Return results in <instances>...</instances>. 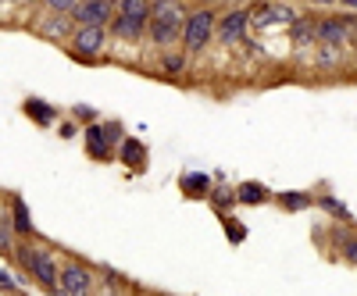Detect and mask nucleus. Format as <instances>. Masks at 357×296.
<instances>
[{
    "label": "nucleus",
    "mask_w": 357,
    "mask_h": 296,
    "mask_svg": "<svg viewBox=\"0 0 357 296\" xmlns=\"http://www.w3.org/2000/svg\"><path fill=\"white\" fill-rule=\"evenodd\" d=\"M304 4H307V8H314V11H321V8H336L340 0H304Z\"/></svg>",
    "instance_id": "obj_31"
},
{
    "label": "nucleus",
    "mask_w": 357,
    "mask_h": 296,
    "mask_svg": "<svg viewBox=\"0 0 357 296\" xmlns=\"http://www.w3.org/2000/svg\"><path fill=\"white\" fill-rule=\"evenodd\" d=\"M186 0H154L151 8V33H146V43L151 50H172L183 43V25H186Z\"/></svg>",
    "instance_id": "obj_2"
},
{
    "label": "nucleus",
    "mask_w": 357,
    "mask_h": 296,
    "mask_svg": "<svg viewBox=\"0 0 357 296\" xmlns=\"http://www.w3.org/2000/svg\"><path fill=\"white\" fill-rule=\"evenodd\" d=\"M104 132H107V139L114 143V150H118V143H122L129 132H126V125L122 122H118V118H107V122H104Z\"/></svg>",
    "instance_id": "obj_26"
},
{
    "label": "nucleus",
    "mask_w": 357,
    "mask_h": 296,
    "mask_svg": "<svg viewBox=\"0 0 357 296\" xmlns=\"http://www.w3.org/2000/svg\"><path fill=\"white\" fill-rule=\"evenodd\" d=\"M114 11H118V0H79L72 18L75 25H111Z\"/></svg>",
    "instance_id": "obj_13"
},
{
    "label": "nucleus",
    "mask_w": 357,
    "mask_h": 296,
    "mask_svg": "<svg viewBox=\"0 0 357 296\" xmlns=\"http://www.w3.org/2000/svg\"><path fill=\"white\" fill-rule=\"evenodd\" d=\"M178 189H183L186 200H207L215 189V179L204 171H183V179H178Z\"/></svg>",
    "instance_id": "obj_18"
},
{
    "label": "nucleus",
    "mask_w": 357,
    "mask_h": 296,
    "mask_svg": "<svg viewBox=\"0 0 357 296\" xmlns=\"http://www.w3.org/2000/svg\"><path fill=\"white\" fill-rule=\"evenodd\" d=\"M72 118H75L79 125H89V122H97L100 114H97L93 107H86V104H75V107H72Z\"/></svg>",
    "instance_id": "obj_28"
},
{
    "label": "nucleus",
    "mask_w": 357,
    "mask_h": 296,
    "mask_svg": "<svg viewBox=\"0 0 357 296\" xmlns=\"http://www.w3.org/2000/svg\"><path fill=\"white\" fill-rule=\"evenodd\" d=\"M154 57H158V72H161L165 79H178V75H186V68H190V57H186V50H183V47L158 50Z\"/></svg>",
    "instance_id": "obj_17"
},
{
    "label": "nucleus",
    "mask_w": 357,
    "mask_h": 296,
    "mask_svg": "<svg viewBox=\"0 0 357 296\" xmlns=\"http://www.w3.org/2000/svg\"><path fill=\"white\" fill-rule=\"evenodd\" d=\"M36 11H40V0H0V25L29 29V22H33Z\"/></svg>",
    "instance_id": "obj_15"
},
{
    "label": "nucleus",
    "mask_w": 357,
    "mask_h": 296,
    "mask_svg": "<svg viewBox=\"0 0 357 296\" xmlns=\"http://www.w3.org/2000/svg\"><path fill=\"white\" fill-rule=\"evenodd\" d=\"M250 36V8H225L218 15V29H215V43L222 50H236L243 47Z\"/></svg>",
    "instance_id": "obj_9"
},
{
    "label": "nucleus",
    "mask_w": 357,
    "mask_h": 296,
    "mask_svg": "<svg viewBox=\"0 0 357 296\" xmlns=\"http://www.w3.org/2000/svg\"><path fill=\"white\" fill-rule=\"evenodd\" d=\"M222 218V228H225V235H229V243L232 247H240V243H247V225H240L232 218V211L229 215H218Z\"/></svg>",
    "instance_id": "obj_25"
},
{
    "label": "nucleus",
    "mask_w": 357,
    "mask_h": 296,
    "mask_svg": "<svg viewBox=\"0 0 357 296\" xmlns=\"http://www.w3.org/2000/svg\"><path fill=\"white\" fill-rule=\"evenodd\" d=\"M329 247H336L333 250L336 260L357 268V221H336L329 228Z\"/></svg>",
    "instance_id": "obj_11"
},
{
    "label": "nucleus",
    "mask_w": 357,
    "mask_h": 296,
    "mask_svg": "<svg viewBox=\"0 0 357 296\" xmlns=\"http://www.w3.org/2000/svg\"><path fill=\"white\" fill-rule=\"evenodd\" d=\"M79 132H82V125H75V122H65V118L57 122V136H61V139H75Z\"/></svg>",
    "instance_id": "obj_30"
},
{
    "label": "nucleus",
    "mask_w": 357,
    "mask_h": 296,
    "mask_svg": "<svg viewBox=\"0 0 357 296\" xmlns=\"http://www.w3.org/2000/svg\"><path fill=\"white\" fill-rule=\"evenodd\" d=\"M236 196H240V203L243 207H261V203H272L275 200V193L272 189H268L264 182H240V186H236Z\"/></svg>",
    "instance_id": "obj_21"
},
{
    "label": "nucleus",
    "mask_w": 357,
    "mask_h": 296,
    "mask_svg": "<svg viewBox=\"0 0 357 296\" xmlns=\"http://www.w3.org/2000/svg\"><path fill=\"white\" fill-rule=\"evenodd\" d=\"M289 43H293V50H314L318 47V15H314V8L296 11V18L289 25Z\"/></svg>",
    "instance_id": "obj_12"
},
{
    "label": "nucleus",
    "mask_w": 357,
    "mask_h": 296,
    "mask_svg": "<svg viewBox=\"0 0 357 296\" xmlns=\"http://www.w3.org/2000/svg\"><path fill=\"white\" fill-rule=\"evenodd\" d=\"M151 8L154 0H118V11L111 18V47H143L151 33Z\"/></svg>",
    "instance_id": "obj_3"
},
{
    "label": "nucleus",
    "mask_w": 357,
    "mask_h": 296,
    "mask_svg": "<svg viewBox=\"0 0 357 296\" xmlns=\"http://www.w3.org/2000/svg\"><path fill=\"white\" fill-rule=\"evenodd\" d=\"M0 289H4V293H22V289H25V282H22V279H15L8 268H0Z\"/></svg>",
    "instance_id": "obj_27"
},
{
    "label": "nucleus",
    "mask_w": 357,
    "mask_h": 296,
    "mask_svg": "<svg viewBox=\"0 0 357 296\" xmlns=\"http://www.w3.org/2000/svg\"><path fill=\"white\" fill-rule=\"evenodd\" d=\"M75 4L79 0H40V8H47V11H75Z\"/></svg>",
    "instance_id": "obj_29"
},
{
    "label": "nucleus",
    "mask_w": 357,
    "mask_h": 296,
    "mask_svg": "<svg viewBox=\"0 0 357 296\" xmlns=\"http://www.w3.org/2000/svg\"><path fill=\"white\" fill-rule=\"evenodd\" d=\"M354 57H357V43H354Z\"/></svg>",
    "instance_id": "obj_33"
},
{
    "label": "nucleus",
    "mask_w": 357,
    "mask_h": 296,
    "mask_svg": "<svg viewBox=\"0 0 357 296\" xmlns=\"http://www.w3.org/2000/svg\"><path fill=\"white\" fill-rule=\"evenodd\" d=\"M22 114L33 125H40V129H50V125L61 122V111H57L54 104H47V100H40V97H25L22 100Z\"/></svg>",
    "instance_id": "obj_16"
},
{
    "label": "nucleus",
    "mask_w": 357,
    "mask_h": 296,
    "mask_svg": "<svg viewBox=\"0 0 357 296\" xmlns=\"http://www.w3.org/2000/svg\"><path fill=\"white\" fill-rule=\"evenodd\" d=\"M61 260H65V250L54 247L50 240H43V235H18L15 243V257L11 264L33 282L36 289L43 293H57V275H61Z\"/></svg>",
    "instance_id": "obj_1"
},
{
    "label": "nucleus",
    "mask_w": 357,
    "mask_h": 296,
    "mask_svg": "<svg viewBox=\"0 0 357 296\" xmlns=\"http://www.w3.org/2000/svg\"><path fill=\"white\" fill-rule=\"evenodd\" d=\"M65 54L79 65H100L111 54V29L107 25H75L72 40L65 43Z\"/></svg>",
    "instance_id": "obj_5"
},
{
    "label": "nucleus",
    "mask_w": 357,
    "mask_h": 296,
    "mask_svg": "<svg viewBox=\"0 0 357 296\" xmlns=\"http://www.w3.org/2000/svg\"><path fill=\"white\" fill-rule=\"evenodd\" d=\"M114 161H122L129 171H146V164H151V150H146L143 139L126 136L122 143H118V150H114Z\"/></svg>",
    "instance_id": "obj_14"
},
{
    "label": "nucleus",
    "mask_w": 357,
    "mask_h": 296,
    "mask_svg": "<svg viewBox=\"0 0 357 296\" xmlns=\"http://www.w3.org/2000/svg\"><path fill=\"white\" fill-rule=\"evenodd\" d=\"M129 289H132V282H126L122 272L100 268V286H97V293H129Z\"/></svg>",
    "instance_id": "obj_24"
},
{
    "label": "nucleus",
    "mask_w": 357,
    "mask_h": 296,
    "mask_svg": "<svg viewBox=\"0 0 357 296\" xmlns=\"http://www.w3.org/2000/svg\"><path fill=\"white\" fill-rule=\"evenodd\" d=\"M314 207H318V211H325L333 221H354V211L340 196H333V193H314Z\"/></svg>",
    "instance_id": "obj_22"
},
{
    "label": "nucleus",
    "mask_w": 357,
    "mask_h": 296,
    "mask_svg": "<svg viewBox=\"0 0 357 296\" xmlns=\"http://www.w3.org/2000/svg\"><path fill=\"white\" fill-rule=\"evenodd\" d=\"M275 207H282L286 215H304L314 207V193H304V189H286V193H275L272 200Z\"/></svg>",
    "instance_id": "obj_19"
},
{
    "label": "nucleus",
    "mask_w": 357,
    "mask_h": 296,
    "mask_svg": "<svg viewBox=\"0 0 357 296\" xmlns=\"http://www.w3.org/2000/svg\"><path fill=\"white\" fill-rule=\"evenodd\" d=\"M218 8L215 4H193L186 11V25H183V47L190 61H200V57L215 47V29H218Z\"/></svg>",
    "instance_id": "obj_4"
},
{
    "label": "nucleus",
    "mask_w": 357,
    "mask_h": 296,
    "mask_svg": "<svg viewBox=\"0 0 357 296\" xmlns=\"http://www.w3.org/2000/svg\"><path fill=\"white\" fill-rule=\"evenodd\" d=\"M207 203L215 207V215H229L236 203H240V196H236V189H225V186H215L211 196H207Z\"/></svg>",
    "instance_id": "obj_23"
},
{
    "label": "nucleus",
    "mask_w": 357,
    "mask_h": 296,
    "mask_svg": "<svg viewBox=\"0 0 357 296\" xmlns=\"http://www.w3.org/2000/svg\"><path fill=\"white\" fill-rule=\"evenodd\" d=\"M11 221H15V232L18 235H36V221H33V211L22 193H11Z\"/></svg>",
    "instance_id": "obj_20"
},
{
    "label": "nucleus",
    "mask_w": 357,
    "mask_h": 296,
    "mask_svg": "<svg viewBox=\"0 0 357 296\" xmlns=\"http://www.w3.org/2000/svg\"><path fill=\"white\" fill-rule=\"evenodd\" d=\"M29 33L47 40V43H54V47H65L72 40V33H75V18L68 11H47V8H40L33 15V22H29Z\"/></svg>",
    "instance_id": "obj_8"
},
{
    "label": "nucleus",
    "mask_w": 357,
    "mask_h": 296,
    "mask_svg": "<svg viewBox=\"0 0 357 296\" xmlns=\"http://www.w3.org/2000/svg\"><path fill=\"white\" fill-rule=\"evenodd\" d=\"M318 43L336 47V50H354V43H357V11L318 15Z\"/></svg>",
    "instance_id": "obj_7"
},
{
    "label": "nucleus",
    "mask_w": 357,
    "mask_h": 296,
    "mask_svg": "<svg viewBox=\"0 0 357 296\" xmlns=\"http://www.w3.org/2000/svg\"><path fill=\"white\" fill-rule=\"evenodd\" d=\"M340 4H343L347 11H354V8H357V0H340Z\"/></svg>",
    "instance_id": "obj_32"
},
{
    "label": "nucleus",
    "mask_w": 357,
    "mask_h": 296,
    "mask_svg": "<svg viewBox=\"0 0 357 296\" xmlns=\"http://www.w3.org/2000/svg\"><path fill=\"white\" fill-rule=\"evenodd\" d=\"M82 146H86L89 161H97V164H111L114 161V143L107 139L100 118H97V122H89V125H82Z\"/></svg>",
    "instance_id": "obj_10"
},
{
    "label": "nucleus",
    "mask_w": 357,
    "mask_h": 296,
    "mask_svg": "<svg viewBox=\"0 0 357 296\" xmlns=\"http://www.w3.org/2000/svg\"><path fill=\"white\" fill-rule=\"evenodd\" d=\"M97 286H100V268H97V264L79 257V254H65L61 275H57V293L86 296V293H97Z\"/></svg>",
    "instance_id": "obj_6"
}]
</instances>
